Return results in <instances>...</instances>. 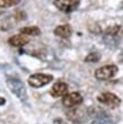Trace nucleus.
I'll list each match as a JSON object with an SVG mask.
<instances>
[{
    "label": "nucleus",
    "instance_id": "16",
    "mask_svg": "<svg viewBox=\"0 0 123 124\" xmlns=\"http://www.w3.org/2000/svg\"><path fill=\"white\" fill-rule=\"evenodd\" d=\"M25 13L24 11H17V13H15V15H14V18L16 20H22V19H25Z\"/></svg>",
    "mask_w": 123,
    "mask_h": 124
},
{
    "label": "nucleus",
    "instance_id": "17",
    "mask_svg": "<svg viewBox=\"0 0 123 124\" xmlns=\"http://www.w3.org/2000/svg\"><path fill=\"white\" fill-rule=\"evenodd\" d=\"M5 103H6V99H5V98H2V97H0V106H1V105H3Z\"/></svg>",
    "mask_w": 123,
    "mask_h": 124
},
{
    "label": "nucleus",
    "instance_id": "8",
    "mask_svg": "<svg viewBox=\"0 0 123 124\" xmlns=\"http://www.w3.org/2000/svg\"><path fill=\"white\" fill-rule=\"evenodd\" d=\"M81 103H82V96H81L79 93H70V94H67L66 96H63V99H62V104L68 108L79 106Z\"/></svg>",
    "mask_w": 123,
    "mask_h": 124
},
{
    "label": "nucleus",
    "instance_id": "7",
    "mask_svg": "<svg viewBox=\"0 0 123 124\" xmlns=\"http://www.w3.org/2000/svg\"><path fill=\"white\" fill-rule=\"evenodd\" d=\"M79 0H54V6L61 11L71 13L76 10L79 6Z\"/></svg>",
    "mask_w": 123,
    "mask_h": 124
},
{
    "label": "nucleus",
    "instance_id": "4",
    "mask_svg": "<svg viewBox=\"0 0 123 124\" xmlns=\"http://www.w3.org/2000/svg\"><path fill=\"white\" fill-rule=\"evenodd\" d=\"M67 115L74 123L81 124L87 121V112L81 107H72L69 112H67Z\"/></svg>",
    "mask_w": 123,
    "mask_h": 124
},
{
    "label": "nucleus",
    "instance_id": "5",
    "mask_svg": "<svg viewBox=\"0 0 123 124\" xmlns=\"http://www.w3.org/2000/svg\"><path fill=\"white\" fill-rule=\"evenodd\" d=\"M53 77L50 75H44V73H35V75L31 76L28 78V84L32 87L39 88L42 86H45L46 84H49L51 81Z\"/></svg>",
    "mask_w": 123,
    "mask_h": 124
},
{
    "label": "nucleus",
    "instance_id": "18",
    "mask_svg": "<svg viewBox=\"0 0 123 124\" xmlns=\"http://www.w3.org/2000/svg\"><path fill=\"white\" fill-rule=\"evenodd\" d=\"M55 124H65V123H63V122H62L61 120H59V121L57 120V121H55Z\"/></svg>",
    "mask_w": 123,
    "mask_h": 124
},
{
    "label": "nucleus",
    "instance_id": "11",
    "mask_svg": "<svg viewBox=\"0 0 123 124\" xmlns=\"http://www.w3.org/2000/svg\"><path fill=\"white\" fill-rule=\"evenodd\" d=\"M72 30L69 25H60L54 30V34L57 36H60V37H63V39H67L71 35Z\"/></svg>",
    "mask_w": 123,
    "mask_h": 124
},
{
    "label": "nucleus",
    "instance_id": "1",
    "mask_svg": "<svg viewBox=\"0 0 123 124\" xmlns=\"http://www.w3.org/2000/svg\"><path fill=\"white\" fill-rule=\"evenodd\" d=\"M7 85L9 87V89L11 90V93L16 95L17 97L22 99V101H25L27 98V94H26V88L24 84L20 81L19 79L16 78H9L7 80Z\"/></svg>",
    "mask_w": 123,
    "mask_h": 124
},
{
    "label": "nucleus",
    "instance_id": "12",
    "mask_svg": "<svg viewBox=\"0 0 123 124\" xmlns=\"http://www.w3.org/2000/svg\"><path fill=\"white\" fill-rule=\"evenodd\" d=\"M20 34H24L27 36H39L41 35V30L36 26L24 27V28H20Z\"/></svg>",
    "mask_w": 123,
    "mask_h": 124
},
{
    "label": "nucleus",
    "instance_id": "13",
    "mask_svg": "<svg viewBox=\"0 0 123 124\" xmlns=\"http://www.w3.org/2000/svg\"><path fill=\"white\" fill-rule=\"evenodd\" d=\"M20 0H0V8H9L18 5Z\"/></svg>",
    "mask_w": 123,
    "mask_h": 124
},
{
    "label": "nucleus",
    "instance_id": "15",
    "mask_svg": "<svg viewBox=\"0 0 123 124\" xmlns=\"http://www.w3.org/2000/svg\"><path fill=\"white\" fill-rule=\"evenodd\" d=\"M100 59V54L97 52H91L89 53L86 58H85V61L86 62H98Z\"/></svg>",
    "mask_w": 123,
    "mask_h": 124
},
{
    "label": "nucleus",
    "instance_id": "14",
    "mask_svg": "<svg viewBox=\"0 0 123 124\" xmlns=\"http://www.w3.org/2000/svg\"><path fill=\"white\" fill-rule=\"evenodd\" d=\"M91 124H114V122L107 116H98Z\"/></svg>",
    "mask_w": 123,
    "mask_h": 124
},
{
    "label": "nucleus",
    "instance_id": "10",
    "mask_svg": "<svg viewBox=\"0 0 123 124\" xmlns=\"http://www.w3.org/2000/svg\"><path fill=\"white\" fill-rule=\"evenodd\" d=\"M28 42H29L28 36L24 35V34H17V35L11 36V37L8 39V43H9L11 46H24Z\"/></svg>",
    "mask_w": 123,
    "mask_h": 124
},
{
    "label": "nucleus",
    "instance_id": "6",
    "mask_svg": "<svg viewBox=\"0 0 123 124\" xmlns=\"http://www.w3.org/2000/svg\"><path fill=\"white\" fill-rule=\"evenodd\" d=\"M98 101L111 108H116L121 104V99L112 93H104L98 96Z\"/></svg>",
    "mask_w": 123,
    "mask_h": 124
},
{
    "label": "nucleus",
    "instance_id": "3",
    "mask_svg": "<svg viewBox=\"0 0 123 124\" xmlns=\"http://www.w3.org/2000/svg\"><path fill=\"white\" fill-rule=\"evenodd\" d=\"M117 72V67L114 64H108V65H104L100 67L99 69L96 70L95 72V77L98 80H107V79L113 78L114 76L116 75Z\"/></svg>",
    "mask_w": 123,
    "mask_h": 124
},
{
    "label": "nucleus",
    "instance_id": "2",
    "mask_svg": "<svg viewBox=\"0 0 123 124\" xmlns=\"http://www.w3.org/2000/svg\"><path fill=\"white\" fill-rule=\"evenodd\" d=\"M121 33H122V28L119 25L116 26H112L110 28H107L104 35V41L108 44V45H116L121 37Z\"/></svg>",
    "mask_w": 123,
    "mask_h": 124
},
{
    "label": "nucleus",
    "instance_id": "9",
    "mask_svg": "<svg viewBox=\"0 0 123 124\" xmlns=\"http://www.w3.org/2000/svg\"><path fill=\"white\" fill-rule=\"evenodd\" d=\"M68 94V85L66 82H55L54 85L52 86L51 88V95L53 97L58 98V97H62V96H66Z\"/></svg>",
    "mask_w": 123,
    "mask_h": 124
}]
</instances>
